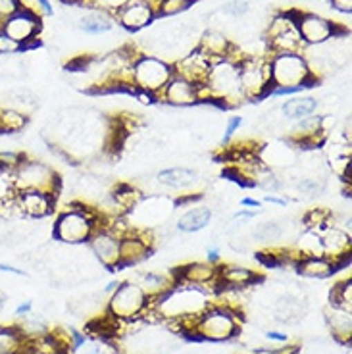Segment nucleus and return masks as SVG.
<instances>
[{
    "label": "nucleus",
    "instance_id": "f257e3e1",
    "mask_svg": "<svg viewBox=\"0 0 352 354\" xmlns=\"http://www.w3.org/2000/svg\"><path fill=\"white\" fill-rule=\"evenodd\" d=\"M239 310H233L225 304H212L210 308L204 310L198 318L194 319L193 331L198 341H210V343H223L231 341L241 331V318Z\"/></svg>",
    "mask_w": 352,
    "mask_h": 354
},
{
    "label": "nucleus",
    "instance_id": "f03ea898",
    "mask_svg": "<svg viewBox=\"0 0 352 354\" xmlns=\"http://www.w3.org/2000/svg\"><path fill=\"white\" fill-rule=\"evenodd\" d=\"M98 212L85 204H71L68 210L58 214L54 221L53 237L64 245H83L97 230Z\"/></svg>",
    "mask_w": 352,
    "mask_h": 354
},
{
    "label": "nucleus",
    "instance_id": "7ed1b4c3",
    "mask_svg": "<svg viewBox=\"0 0 352 354\" xmlns=\"http://www.w3.org/2000/svg\"><path fill=\"white\" fill-rule=\"evenodd\" d=\"M14 193L18 191H43L48 195H58L62 179L54 171L53 166L37 158H27L19 164L16 171L8 177Z\"/></svg>",
    "mask_w": 352,
    "mask_h": 354
},
{
    "label": "nucleus",
    "instance_id": "20e7f679",
    "mask_svg": "<svg viewBox=\"0 0 352 354\" xmlns=\"http://www.w3.org/2000/svg\"><path fill=\"white\" fill-rule=\"evenodd\" d=\"M204 83L210 88V102H216L218 106H237L245 100L241 83H239V68L235 60L223 58V60L214 62Z\"/></svg>",
    "mask_w": 352,
    "mask_h": 354
},
{
    "label": "nucleus",
    "instance_id": "39448f33",
    "mask_svg": "<svg viewBox=\"0 0 352 354\" xmlns=\"http://www.w3.org/2000/svg\"><path fill=\"white\" fill-rule=\"evenodd\" d=\"M270 71H272V87H317L319 80L312 75L306 58L299 53L270 54Z\"/></svg>",
    "mask_w": 352,
    "mask_h": 354
},
{
    "label": "nucleus",
    "instance_id": "423d86ee",
    "mask_svg": "<svg viewBox=\"0 0 352 354\" xmlns=\"http://www.w3.org/2000/svg\"><path fill=\"white\" fill-rule=\"evenodd\" d=\"M239 83L245 100H260L268 97L272 88V71H270V56L262 54H243L237 62Z\"/></svg>",
    "mask_w": 352,
    "mask_h": 354
},
{
    "label": "nucleus",
    "instance_id": "0eeeda50",
    "mask_svg": "<svg viewBox=\"0 0 352 354\" xmlns=\"http://www.w3.org/2000/svg\"><path fill=\"white\" fill-rule=\"evenodd\" d=\"M174 77V66L164 58L158 56H150V54H141L131 70L133 87L137 91H145L154 97H158V93L166 87L167 81Z\"/></svg>",
    "mask_w": 352,
    "mask_h": 354
},
{
    "label": "nucleus",
    "instance_id": "6e6552de",
    "mask_svg": "<svg viewBox=\"0 0 352 354\" xmlns=\"http://www.w3.org/2000/svg\"><path fill=\"white\" fill-rule=\"evenodd\" d=\"M149 295L135 281H120L118 289L108 299L106 314L118 322H129V319L141 318L145 310L149 308Z\"/></svg>",
    "mask_w": 352,
    "mask_h": 354
},
{
    "label": "nucleus",
    "instance_id": "1a4fd4ad",
    "mask_svg": "<svg viewBox=\"0 0 352 354\" xmlns=\"http://www.w3.org/2000/svg\"><path fill=\"white\" fill-rule=\"evenodd\" d=\"M0 29L10 39H14L16 43L21 44L24 53L31 50L33 46H41L39 35H41V29H43V18L33 14V12L18 10L14 16H10L8 19H4L0 24Z\"/></svg>",
    "mask_w": 352,
    "mask_h": 354
},
{
    "label": "nucleus",
    "instance_id": "9d476101",
    "mask_svg": "<svg viewBox=\"0 0 352 354\" xmlns=\"http://www.w3.org/2000/svg\"><path fill=\"white\" fill-rule=\"evenodd\" d=\"M295 26L299 29L300 39L306 46L324 44L341 33V29L335 21L324 18L319 14H314V12L295 10Z\"/></svg>",
    "mask_w": 352,
    "mask_h": 354
},
{
    "label": "nucleus",
    "instance_id": "9b49d317",
    "mask_svg": "<svg viewBox=\"0 0 352 354\" xmlns=\"http://www.w3.org/2000/svg\"><path fill=\"white\" fill-rule=\"evenodd\" d=\"M120 237L104 227H97L95 233L87 241L91 252L95 254L100 266H104L108 272H120Z\"/></svg>",
    "mask_w": 352,
    "mask_h": 354
},
{
    "label": "nucleus",
    "instance_id": "f8f14e48",
    "mask_svg": "<svg viewBox=\"0 0 352 354\" xmlns=\"http://www.w3.org/2000/svg\"><path fill=\"white\" fill-rule=\"evenodd\" d=\"M174 66V73L183 77V80L191 81L194 85H201L206 81L208 73H210L212 66H214V60L210 56H206L203 50H198L194 46L191 53H187L185 56H181L179 60L172 64Z\"/></svg>",
    "mask_w": 352,
    "mask_h": 354
},
{
    "label": "nucleus",
    "instance_id": "ddd939ff",
    "mask_svg": "<svg viewBox=\"0 0 352 354\" xmlns=\"http://www.w3.org/2000/svg\"><path fill=\"white\" fill-rule=\"evenodd\" d=\"M154 19H156L154 8L147 0H129L124 8L115 14V24L124 27L129 33H139L142 29H147Z\"/></svg>",
    "mask_w": 352,
    "mask_h": 354
},
{
    "label": "nucleus",
    "instance_id": "4468645a",
    "mask_svg": "<svg viewBox=\"0 0 352 354\" xmlns=\"http://www.w3.org/2000/svg\"><path fill=\"white\" fill-rule=\"evenodd\" d=\"M156 100H160V102H164L167 106L174 108L194 106V104H198L196 85L174 73V77L167 81L166 87L158 93Z\"/></svg>",
    "mask_w": 352,
    "mask_h": 354
},
{
    "label": "nucleus",
    "instance_id": "2eb2a0df",
    "mask_svg": "<svg viewBox=\"0 0 352 354\" xmlns=\"http://www.w3.org/2000/svg\"><path fill=\"white\" fill-rule=\"evenodd\" d=\"M16 198L24 218L29 220H43L54 212L56 206V196L43 191H18Z\"/></svg>",
    "mask_w": 352,
    "mask_h": 354
},
{
    "label": "nucleus",
    "instance_id": "dca6fc26",
    "mask_svg": "<svg viewBox=\"0 0 352 354\" xmlns=\"http://www.w3.org/2000/svg\"><path fill=\"white\" fill-rule=\"evenodd\" d=\"M176 283L196 285V287L210 289L214 285H218V266H212L208 262H193V264L183 266L174 274V285Z\"/></svg>",
    "mask_w": 352,
    "mask_h": 354
},
{
    "label": "nucleus",
    "instance_id": "f3484780",
    "mask_svg": "<svg viewBox=\"0 0 352 354\" xmlns=\"http://www.w3.org/2000/svg\"><path fill=\"white\" fill-rule=\"evenodd\" d=\"M196 48L203 50L206 56H210L214 62H218V60L229 58L233 54L235 44L231 43L228 37L221 33L220 29H208L196 41Z\"/></svg>",
    "mask_w": 352,
    "mask_h": 354
},
{
    "label": "nucleus",
    "instance_id": "a211bd4d",
    "mask_svg": "<svg viewBox=\"0 0 352 354\" xmlns=\"http://www.w3.org/2000/svg\"><path fill=\"white\" fill-rule=\"evenodd\" d=\"M156 181L162 187H167V189L185 191V189H191V187L196 185L198 171L193 168H185V166H172V168L160 169Z\"/></svg>",
    "mask_w": 352,
    "mask_h": 354
},
{
    "label": "nucleus",
    "instance_id": "6ab92c4d",
    "mask_svg": "<svg viewBox=\"0 0 352 354\" xmlns=\"http://www.w3.org/2000/svg\"><path fill=\"white\" fill-rule=\"evenodd\" d=\"M260 277L254 270H248L245 266L229 264L218 266V285L231 287V289H243L248 285H254Z\"/></svg>",
    "mask_w": 352,
    "mask_h": 354
},
{
    "label": "nucleus",
    "instance_id": "aec40b11",
    "mask_svg": "<svg viewBox=\"0 0 352 354\" xmlns=\"http://www.w3.org/2000/svg\"><path fill=\"white\" fill-rule=\"evenodd\" d=\"M319 108V100L312 95H300V97H290V100H285L279 108V114L287 122H300L308 115H314Z\"/></svg>",
    "mask_w": 352,
    "mask_h": 354
},
{
    "label": "nucleus",
    "instance_id": "412c9836",
    "mask_svg": "<svg viewBox=\"0 0 352 354\" xmlns=\"http://www.w3.org/2000/svg\"><path fill=\"white\" fill-rule=\"evenodd\" d=\"M115 26V16L100 10H85V14L77 18V29L87 35H104Z\"/></svg>",
    "mask_w": 352,
    "mask_h": 354
},
{
    "label": "nucleus",
    "instance_id": "4be33fe9",
    "mask_svg": "<svg viewBox=\"0 0 352 354\" xmlns=\"http://www.w3.org/2000/svg\"><path fill=\"white\" fill-rule=\"evenodd\" d=\"M326 322L327 328L331 331L335 341L339 343H351L352 339V312L343 308H337V306H329L326 312Z\"/></svg>",
    "mask_w": 352,
    "mask_h": 354
},
{
    "label": "nucleus",
    "instance_id": "5701e85b",
    "mask_svg": "<svg viewBox=\"0 0 352 354\" xmlns=\"http://www.w3.org/2000/svg\"><path fill=\"white\" fill-rule=\"evenodd\" d=\"M295 270L302 277H312V279H326L337 274V266L331 258L327 257H302L295 264Z\"/></svg>",
    "mask_w": 352,
    "mask_h": 354
},
{
    "label": "nucleus",
    "instance_id": "b1692460",
    "mask_svg": "<svg viewBox=\"0 0 352 354\" xmlns=\"http://www.w3.org/2000/svg\"><path fill=\"white\" fill-rule=\"evenodd\" d=\"M37 104H39V98L31 88L27 87H12L0 95V106L18 110L26 115L31 110H35Z\"/></svg>",
    "mask_w": 352,
    "mask_h": 354
},
{
    "label": "nucleus",
    "instance_id": "393cba45",
    "mask_svg": "<svg viewBox=\"0 0 352 354\" xmlns=\"http://www.w3.org/2000/svg\"><path fill=\"white\" fill-rule=\"evenodd\" d=\"M212 212L210 206H194L185 214H181L176 221V230L179 233H198V231L206 230L212 223Z\"/></svg>",
    "mask_w": 352,
    "mask_h": 354
},
{
    "label": "nucleus",
    "instance_id": "a878e982",
    "mask_svg": "<svg viewBox=\"0 0 352 354\" xmlns=\"http://www.w3.org/2000/svg\"><path fill=\"white\" fill-rule=\"evenodd\" d=\"M273 314L277 322L283 324H299L300 319L306 316V304L304 301H300L297 297H279L275 304H273Z\"/></svg>",
    "mask_w": 352,
    "mask_h": 354
},
{
    "label": "nucleus",
    "instance_id": "bb28decb",
    "mask_svg": "<svg viewBox=\"0 0 352 354\" xmlns=\"http://www.w3.org/2000/svg\"><path fill=\"white\" fill-rule=\"evenodd\" d=\"M135 283L149 295V299H158L160 295H164L169 287H174V275L169 277V275L158 274V272H141L135 277Z\"/></svg>",
    "mask_w": 352,
    "mask_h": 354
},
{
    "label": "nucleus",
    "instance_id": "cd10ccee",
    "mask_svg": "<svg viewBox=\"0 0 352 354\" xmlns=\"http://www.w3.org/2000/svg\"><path fill=\"white\" fill-rule=\"evenodd\" d=\"M26 341L18 326H0V354H21Z\"/></svg>",
    "mask_w": 352,
    "mask_h": 354
},
{
    "label": "nucleus",
    "instance_id": "c85d7f7f",
    "mask_svg": "<svg viewBox=\"0 0 352 354\" xmlns=\"http://www.w3.org/2000/svg\"><path fill=\"white\" fill-rule=\"evenodd\" d=\"M285 235V225L281 221L268 220L252 227V239L260 243H277Z\"/></svg>",
    "mask_w": 352,
    "mask_h": 354
},
{
    "label": "nucleus",
    "instance_id": "c756f323",
    "mask_svg": "<svg viewBox=\"0 0 352 354\" xmlns=\"http://www.w3.org/2000/svg\"><path fill=\"white\" fill-rule=\"evenodd\" d=\"M329 302L331 306H337V308H343L352 312V279H343L339 283L335 285L331 289V295H329Z\"/></svg>",
    "mask_w": 352,
    "mask_h": 354
},
{
    "label": "nucleus",
    "instance_id": "7c9ffc66",
    "mask_svg": "<svg viewBox=\"0 0 352 354\" xmlns=\"http://www.w3.org/2000/svg\"><path fill=\"white\" fill-rule=\"evenodd\" d=\"M326 179L324 177L317 176H310V177H302L297 181V193L304 198H316L322 193H326Z\"/></svg>",
    "mask_w": 352,
    "mask_h": 354
},
{
    "label": "nucleus",
    "instance_id": "2f4dec72",
    "mask_svg": "<svg viewBox=\"0 0 352 354\" xmlns=\"http://www.w3.org/2000/svg\"><path fill=\"white\" fill-rule=\"evenodd\" d=\"M194 4V0H160L158 6L154 10L156 19L158 18H172V16H179Z\"/></svg>",
    "mask_w": 352,
    "mask_h": 354
},
{
    "label": "nucleus",
    "instance_id": "473e14b6",
    "mask_svg": "<svg viewBox=\"0 0 352 354\" xmlns=\"http://www.w3.org/2000/svg\"><path fill=\"white\" fill-rule=\"evenodd\" d=\"M24 160H26L24 152L0 151V176H12Z\"/></svg>",
    "mask_w": 352,
    "mask_h": 354
},
{
    "label": "nucleus",
    "instance_id": "72a5a7b5",
    "mask_svg": "<svg viewBox=\"0 0 352 354\" xmlns=\"http://www.w3.org/2000/svg\"><path fill=\"white\" fill-rule=\"evenodd\" d=\"M250 12V4L248 0H228L225 4H221L220 14L228 16L231 19H241Z\"/></svg>",
    "mask_w": 352,
    "mask_h": 354
},
{
    "label": "nucleus",
    "instance_id": "f704fd0d",
    "mask_svg": "<svg viewBox=\"0 0 352 354\" xmlns=\"http://www.w3.org/2000/svg\"><path fill=\"white\" fill-rule=\"evenodd\" d=\"M16 54H24V46L16 43L14 39H10L2 29H0V56H16Z\"/></svg>",
    "mask_w": 352,
    "mask_h": 354
},
{
    "label": "nucleus",
    "instance_id": "c9c22d12",
    "mask_svg": "<svg viewBox=\"0 0 352 354\" xmlns=\"http://www.w3.org/2000/svg\"><path fill=\"white\" fill-rule=\"evenodd\" d=\"M241 125H243V115H231L228 120V125H225V133L221 137V145H229L231 139L235 137V133L241 129Z\"/></svg>",
    "mask_w": 352,
    "mask_h": 354
},
{
    "label": "nucleus",
    "instance_id": "e433bc0d",
    "mask_svg": "<svg viewBox=\"0 0 352 354\" xmlns=\"http://www.w3.org/2000/svg\"><path fill=\"white\" fill-rule=\"evenodd\" d=\"M304 91H306V87H302V85H297V87H272L268 91V97H299Z\"/></svg>",
    "mask_w": 352,
    "mask_h": 354
},
{
    "label": "nucleus",
    "instance_id": "4c0bfd02",
    "mask_svg": "<svg viewBox=\"0 0 352 354\" xmlns=\"http://www.w3.org/2000/svg\"><path fill=\"white\" fill-rule=\"evenodd\" d=\"M19 10L18 0H0V24L10 16H14Z\"/></svg>",
    "mask_w": 352,
    "mask_h": 354
},
{
    "label": "nucleus",
    "instance_id": "58836bf2",
    "mask_svg": "<svg viewBox=\"0 0 352 354\" xmlns=\"http://www.w3.org/2000/svg\"><path fill=\"white\" fill-rule=\"evenodd\" d=\"M327 2L335 12H341V14H346V16L352 14V0H327Z\"/></svg>",
    "mask_w": 352,
    "mask_h": 354
},
{
    "label": "nucleus",
    "instance_id": "ea45409f",
    "mask_svg": "<svg viewBox=\"0 0 352 354\" xmlns=\"http://www.w3.org/2000/svg\"><path fill=\"white\" fill-rule=\"evenodd\" d=\"M206 262L212 266H220L221 250L218 245H212V247H208V250H206Z\"/></svg>",
    "mask_w": 352,
    "mask_h": 354
},
{
    "label": "nucleus",
    "instance_id": "a19ab883",
    "mask_svg": "<svg viewBox=\"0 0 352 354\" xmlns=\"http://www.w3.org/2000/svg\"><path fill=\"white\" fill-rule=\"evenodd\" d=\"M31 312H33V302L24 301L21 304L16 306V310H14V316H16V318H24V316L31 314Z\"/></svg>",
    "mask_w": 352,
    "mask_h": 354
},
{
    "label": "nucleus",
    "instance_id": "79ce46f5",
    "mask_svg": "<svg viewBox=\"0 0 352 354\" xmlns=\"http://www.w3.org/2000/svg\"><path fill=\"white\" fill-rule=\"evenodd\" d=\"M0 272H2V274L18 275V277H26L27 275L26 270H19V268H16V266L6 264V262H0Z\"/></svg>",
    "mask_w": 352,
    "mask_h": 354
},
{
    "label": "nucleus",
    "instance_id": "37998d69",
    "mask_svg": "<svg viewBox=\"0 0 352 354\" xmlns=\"http://www.w3.org/2000/svg\"><path fill=\"white\" fill-rule=\"evenodd\" d=\"M37 8L41 16H54V8L50 0H37Z\"/></svg>",
    "mask_w": 352,
    "mask_h": 354
},
{
    "label": "nucleus",
    "instance_id": "c03bdc74",
    "mask_svg": "<svg viewBox=\"0 0 352 354\" xmlns=\"http://www.w3.org/2000/svg\"><path fill=\"white\" fill-rule=\"evenodd\" d=\"M266 339H270L273 343H287L289 341V335L287 333H281V331H266Z\"/></svg>",
    "mask_w": 352,
    "mask_h": 354
},
{
    "label": "nucleus",
    "instance_id": "a18cd8bd",
    "mask_svg": "<svg viewBox=\"0 0 352 354\" xmlns=\"http://www.w3.org/2000/svg\"><path fill=\"white\" fill-rule=\"evenodd\" d=\"M300 346L299 345H287L279 346V348H272V354H299Z\"/></svg>",
    "mask_w": 352,
    "mask_h": 354
},
{
    "label": "nucleus",
    "instance_id": "49530a36",
    "mask_svg": "<svg viewBox=\"0 0 352 354\" xmlns=\"http://www.w3.org/2000/svg\"><path fill=\"white\" fill-rule=\"evenodd\" d=\"M264 203L275 204V206H287V203H289V201H287L285 196H275L272 193V195H266L264 196Z\"/></svg>",
    "mask_w": 352,
    "mask_h": 354
},
{
    "label": "nucleus",
    "instance_id": "de8ad7c7",
    "mask_svg": "<svg viewBox=\"0 0 352 354\" xmlns=\"http://www.w3.org/2000/svg\"><path fill=\"white\" fill-rule=\"evenodd\" d=\"M241 206H248V208H252V210H260V208H262V201H256V198L247 196V198L241 201Z\"/></svg>",
    "mask_w": 352,
    "mask_h": 354
},
{
    "label": "nucleus",
    "instance_id": "09e8293b",
    "mask_svg": "<svg viewBox=\"0 0 352 354\" xmlns=\"http://www.w3.org/2000/svg\"><path fill=\"white\" fill-rule=\"evenodd\" d=\"M118 285H120V281H110V283L106 285L104 289H102V295H112V292L115 291V289H118Z\"/></svg>",
    "mask_w": 352,
    "mask_h": 354
},
{
    "label": "nucleus",
    "instance_id": "8fccbe9b",
    "mask_svg": "<svg viewBox=\"0 0 352 354\" xmlns=\"http://www.w3.org/2000/svg\"><path fill=\"white\" fill-rule=\"evenodd\" d=\"M102 354H122V353H118V351H115V353L114 351H108V353H102Z\"/></svg>",
    "mask_w": 352,
    "mask_h": 354
},
{
    "label": "nucleus",
    "instance_id": "3c124183",
    "mask_svg": "<svg viewBox=\"0 0 352 354\" xmlns=\"http://www.w3.org/2000/svg\"><path fill=\"white\" fill-rule=\"evenodd\" d=\"M194 2H196V0H194Z\"/></svg>",
    "mask_w": 352,
    "mask_h": 354
}]
</instances>
